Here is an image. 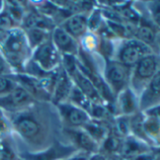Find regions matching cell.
Instances as JSON below:
<instances>
[{
  "label": "cell",
  "mask_w": 160,
  "mask_h": 160,
  "mask_svg": "<svg viewBox=\"0 0 160 160\" xmlns=\"http://www.w3.org/2000/svg\"><path fill=\"white\" fill-rule=\"evenodd\" d=\"M6 115L12 137L24 145L23 149L18 150L38 152L62 138V124L51 102H35L19 112Z\"/></svg>",
  "instance_id": "cell-1"
},
{
  "label": "cell",
  "mask_w": 160,
  "mask_h": 160,
  "mask_svg": "<svg viewBox=\"0 0 160 160\" xmlns=\"http://www.w3.org/2000/svg\"><path fill=\"white\" fill-rule=\"evenodd\" d=\"M0 52L14 73L24 71L26 63L30 60L32 50L21 27L0 33Z\"/></svg>",
  "instance_id": "cell-2"
},
{
  "label": "cell",
  "mask_w": 160,
  "mask_h": 160,
  "mask_svg": "<svg viewBox=\"0 0 160 160\" xmlns=\"http://www.w3.org/2000/svg\"><path fill=\"white\" fill-rule=\"evenodd\" d=\"M159 68L160 56L155 53L147 55L132 68L129 87L138 98Z\"/></svg>",
  "instance_id": "cell-3"
},
{
  "label": "cell",
  "mask_w": 160,
  "mask_h": 160,
  "mask_svg": "<svg viewBox=\"0 0 160 160\" xmlns=\"http://www.w3.org/2000/svg\"><path fill=\"white\" fill-rule=\"evenodd\" d=\"M152 53L148 46L136 38L117 40L113 59L132 69L141 59Z\"/></svg>",
  "instance_id": "cell-4"
},
{
  "label": "cell",
  "mask_w": 160,
  "mask_h": 160,
  "mask_svg": "<svg viewBox=\"0 0 160 160\" xmlns=\"http://www.w3.org/2000/svg\"><path fill=\"white\" fill-rule=\"evenodd\" d=\"M131 71V68L114 59L104 60L102 74L106 84L115 98L120 92L129 87Z\"/></svg>",
  "instance_id": "cell-5"
},
{
  "label": "cell",
  "mask_w": 160,
  "mask_h": 160,
  "mask_svg": "<svg viewBox=\"0 0 160 160\" xmlns=\"http://www.w3.org/2000/svg\"><path fill=\"white\" fill-rule=\"evenodd\" d=\"M77 152L72 144L59 138L47 148L38 152L18 150V157L19 160H61Z\"/></svg>",
  "instance_id": "cell-6"
},
{
  "label": "cell",
  "mask_w": 160,
  "mask_h": 160,
  "mask_svg": "<svg viewBox=\"0 0 160 160\" xmlns=\"http://www.w3.org/2000/svg\"><path fill=\"white\" fill-rule=\"evenodd\" d=\"M30 60L46 73H53L61 66V54L51 38L32 50Z\"/></svg>",
  "instance_id": "cell-7"
},
{
  "label": "cell",
  "mask_w": 160,
  "mask_h": 160,
  "mask_svg": "<svg viewBox=\"0 0 160 160\" xmlns=\"http://www.w3.org/2000/svg\"><path fill=\"white\" fill-rule=\"evenodd\" d=\"M61 137L72 144L78 152H82L90 156L99 152L100 146L82 128L62 127Z\"/></svg>",
  "instance_id": "cell-8"
},
{
  "label": "cell",
  "mask_w": 160,
  "mask_h": 160,
  "mask_svg": "<svg viewBox=\"0 0 160 160\" xmlns=\"http://www.w3.org/2000/svg\"><path fill=\"white\" fill-rule=\"evenodd\" d=\"M55 106L57 108L62 127L83 128V126L92 119L88 112L69 102H65Z\"/></svg>",
  "instance_id": "cell-9"
},
{
  "label": "cell",
  "mask_w": 160,
  "mask_h": 160,
  "mask_svg": "<svg viewBox=\"0 0 160 160\" xmlns=\"http://www.w3.org/2000/svg\"><path fill=\"white\" fill-rule=\"evenodd\" d=\"M35 102L37 101H35L22 86L17 85V86L9 94L0 98V109L6 114H12L27 108Z\"/></svg>",
  "instance_id": "cell-10"
},
{
  "label": "cell",
  "mask_w": 160,
  "mask_h": 160,
  "mask_svg": "<svg viewBox=\"0 0 160 160\" xmlns=\"http://www.w3.org/2000/svg\"><path fill=\"white\" fill-rule=\"evenodd\" d=\"M140 20L136 28L135 36L137 40L140 41L144 45L148 46L153 53L157 54V47H156V37L158 32L160 31L151 21L147 13H141Z\"/></svg>",
  "instance_id": "cell-11"
},
{
  "label": "cell",
  "mask_w": 160,
  "mask_h": 160,
  "mask_svg": "<svg viewBox=\"0 0 160 160\" xmlns=\"http://www.w3.org/2000/svg\"><path fill=\"white\" fill-rule=\"evenodd\" d=\"M51 41L61 55L77 57L80 46L79 42L65 31L60 26H56L51 31Z\"/></svg>",
  "instance_id": "cell-12"
},
{
  "label": "cell",
  "mask_w": 160,
  "mask_h": 160,
  "mask_svg": "<svg viewBox=\"0 0 160 160\" xmlns=\"http://www.w3.org/2000/svg\"><path fill=\"white\" fill-rule=\"evenodd\" d=\"M115 111L117 116H133L139 111V98L130 88L127 87L120 92L115 98Z\"/></svg>",
  "instance_id": "cell-13"
},
{
  "label": "cell",
  "mask_w": 160,
  "mask_h": 160,
  "mask_svg": "<svg viewBox=\"0 0 160 160\" xmlns=\"http://www.w3.org/2000/svg\"><path fill=\"white\" fill-rule=\"evenodd\" d=\"M73 83L71 77L66 73V71L60 66L58 70L55 85L51 94V102L54 105L68 102L69 96L71 94Z\"/></svg>",
  "instance_id": "cell-14"
},
{
  "label": "cell",
  "mask_w": 160,
  "mask_h": 160,
  "mask_svg": "<svg viewBox=\"0 0 160 160\" xmlns=\"http://www.w3.org/2000/svg\"><path fill=\"white\" fill-rule=\"evenodd\" d=\"M160 105V68L139 96V111Z\"/></svg>",
  "instance_id": "cell-15"
},
{
  "label": "cell",
  "mask_w": 160,
  "mask_h": 160,
  "mask_svg": "<svg viewBox=\"0 0 160 160\" xmlns=\"http://www.w3.org/2000/svg\"><path fill=\"white\" fill-rule=\"evenodd\" d=\"M88 16V14L74 13L67 17L58 26H60L65 31H67L71 36H72L79 42L80 39L89 32Z\"/></svg>",
  "instance_id": "cell-16"
},
{
  "label": "cell",
  "mask_w": 160,
  "mask_h": 160,
  "mask_svg": "<svg viewBox=\"0 0 160 160\" xmlns=\"http://www.w3.org/2000/svg\"><path fill=\"white\" fill-rule=\"evenodd\" d=\"M143 113L142 133L145 142L152 148L160 147V117L147 112Z\"/></svg>",
  "instance_id": "cell-17"
},
{
  "label": "cell",
  "mask_w": 160,
  "mask_h": 160,
  "mask_svg": "<svg viewBox=\"0 0 160 160\" xmlns=\"http://www.w3.org/2000/svg\"><path fill=\"white\" fill-rule=\"evenodd\" d=\"M73 85L81 91L84 95L88 97V99L92 103H104V101L102 100L101 96L99 95L98 91L92 85V83L89 80V78L81 72L77 66V68L70 75ZM106 105V104H105Z\"/></svg>",
  "instance_id": "cell-18"
},
{
  "label": "cell",
  "mask_w": 160,
  "mask_h": 160,
  "mask_svg": "<svg viewBox=\"0 0 160 160\" xmlns=\"http://www.w3.org/2000/svg\"><path fill=\"white\" fill-rule=\"evenodd\" d=\"M152 149L153 148L148 145L147 143L135 137L132 135H129L126 137H124L122 140L121 155L125 159L129 160L140 154L147 153L151 152Z\"/></svg>",
  "instance_id": "cell-19"
},
{
  "label": "cell",
  "mask_w": 160,
  "mask_h": 160,
  "mask_svg": "<svg viewBox=\"0 0 160 160\" xmlns=\"http://www.w3.org/2000/svg\"><path fill=\"white\" fill-rule=\"evenodd\" d=\"M112 123L91 119L89 120V122L83 126L82 129L84 131H86L87 134L95 142H97L99 144V146H100L101 143L108 136V133L110 132V129L112 127Z\"/></svg>",
  "instance_id": "cell-20"
},
{
  "label": "cell",
  "mask_w": 160,
  "mask_h": 160,
  "mask_svg": "<svg viewBox=\"0 0 160 160\" xmlns=\"http://www.w3.org/2000/svg\"><path fill=\"white\" fill-rule=\"evenodd\" d=\"M0 160H19L18 147L12 135L0 137Z\"/></svg>",
  "instance_id": "cell-21"
},
{
  "label": "cell",
  "mask_w": 160,
  "mask_h": 160,
  "mask_svg": "<svg viewBox=\"0 0 160 160\" xmlns=\"http://www.w3.org/2000/svg\"><path fill=\"white\" fill-rule=\"evenodd\" d=\"M29 44L31 50L36 48L38 46L42 44L43 42L47 41L51 38V31L39 29V28H31L28 30H24Z\"/></svg>",
  "instance_id": "cell-22"
},
{
  "label": "cell",
  "mask_w": 160,
  "mask_h": 160,
  "mask_svg": "<svg viewBox=\"0 0 160 160\" xmlns=\"http://www.w3.org/2000/svg\"><path fill=\"white\" fill-rule=\"evenodd\" d=\"M68 102L74 104L75 106L85 110L86 112L90 113L91 107H92V102L88 99L86 95H84L81 91H80L74 85L72 88L71 94L69 96Z\"/></svg>",
  "instance_id": "cell-23"
},
{
  "label": "cell",
  "mask_w": 160,
  "mask_h": 160,
  "mask_svg": "<svg viewBox=\"0 0 160 160\" xmlns=\"http://www.w3.org/2000/svg\"><path fill=\"white\" fill-rule=\"evenodd\" d=\"M142 4L151 21L160 30V1H143Z\"/></svg>",
  "instance_id": "cell-24"
},
{
  "label": "cell",
  "mask_w": 160,
  "mask_h": 160,
  "mask_svg": "<svg viewBox=\"0 0 160 160\" xmlns=\"http://www.w3.org/2000/svg\"><path fill=\"white\" fill-rule=\"evenodd\" d=\"M16 27H20L12 18L9 11L4 5V9L0 12V33L9 31Z\"/></svg>",
  "instance_id": "cell-25"
},
{
  "label": "cell",
  "mask_w": 160,
  "mask_h": 160,
  "mask_svg": "<svg viewBox=\"0 0 160 160\" xmlns=\"http://www.w3.org/2000/svg\"><path fill=\"white\" fill-rule=\"evenodd\" d=\"M17 86L11 76H0V98L6 96Z\"/></svg>",
  "instance_id": "cell-26"
},
{
  "label": "cell",
  "mask_w": 160,
  "mask_h": 160,
  "mask_svg": "<svg viewBox=\"0 0 160 160\" xmlns=\"http://www.w3.org/2000/svg\"><path fill=\"white\" fill-rule=\"evenodd\" d=\"M12 135V127L7 115L0 109V137Z\"/></svg>",
  "instance_id": "cell-27"
},
{
  "label": "cell",
  "mask_w": 160,
  "mask_h": 160,
  "mask_svg": "<svg viewBox=\"0 0 160 160\" xmlns=\"http://www.w3.org/2000/svg\"><path fill=\"white\" fill-rule=\"evenodd\" d=\"M14 72L3 57V55L0 52V76H10L12 75Z\"/></svg>",
  "instance_id": "cell-28"
},
{
  "label": "cell",
  "mask_w": 160,
  "mask_h": 160,
  "mask_svg": "<svg viewBox=\"0 0 160 160\" xmlns=\"http://www.w3.org/2000/svg\"><path fill=\"white\" fill-rule=\"evenodd\" d=\"M90 157H91L90 155H88L82 152H77L73 153L72 155L68 156L61 160H90Z\"/></svg>",
  "instance_id": "cell-29"
},
{
  "label": "cell",
  "mask_w": 160,
  "mask_h": 160,
  "mask_svg": "<svg viewBox=\"0 0 160 160\" xmlns=\"http://www.w3.org/2000/svg\"><path fill=\"white\" fill-rule=\"evenodd\" d=\"M90 160H108V158L106 155H104L100 152H97V153L92 155L90 157Z\"/></svg>",
  "instance_id": "cell-30"
},
{
  "label": "cell",
  "mask_w": 160,
  "mask_h": 160,
  "mask_svg": "<svg viewBox=\"0 0 160 160\" xmlns=\"http://www.w3.org/2000/svg\"><path fill=\"white\" fill-rule=\"evenodd\" d=\"M156 47H157V54L160 56V31L158 32L156 37Z\"/></svg>",
  "instance_id": "cell-31"
},
{
  "label": "cell",
  "mask_w": 160,
  "mask_h": 160,
  "mask_svg": "<svg viewBox=\"0 0 160 160\" xmlns=\"http://www.w3.org/2000/svg\"><path fill=\"white\" fill-rule=\"evenodd\" d=\"M154 160H160V147L154 148Z\"/></svg>",
  "instance_id": "cell-32"
},
{
  "label": "cell",
  "mask_w": 160,
  "mask_h": 160,
  "mask_svg": "<svg viewBox=\"0 0 160 160\" xmlns=\"http://www.w3.org/2000/svg\"><path fill=\"white\" fill-rule=\"evenodd\" d=\"M4 5H5V1H0V12L4 9Z\"/></svg>",
  "instance_id": "cell-33"
}]
</instances>
